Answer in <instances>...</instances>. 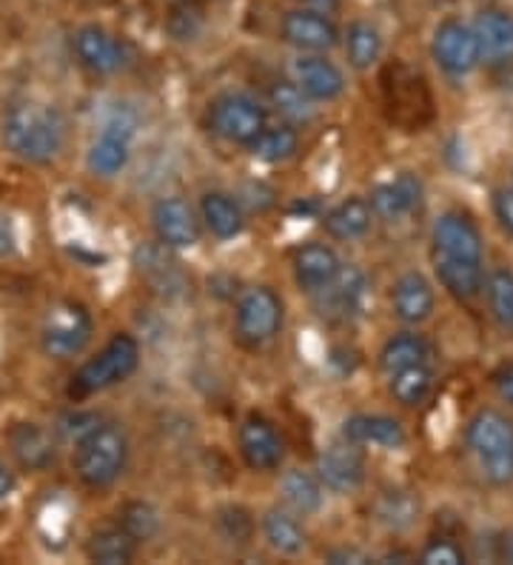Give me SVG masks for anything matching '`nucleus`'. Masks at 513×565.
I'll use <instances>...</instances> for the list:
<instances>
[{
    "mask_svg": "<svg viewBox=\"0 0 513 565\" xmlns=\"http://www.w3.org/2000/svg\"><path fill=\"white\" fill-rule=\"evenodd\" d=\"M0 138L9 154L23 163H52L66 146V120L61 109L34 100L12 104L0 124Z\"/></svg>",
    "mask_w": 513,
    "mask_h": 565,
    "instance_id": "nucleus-1",
    "label": "nucleus"
},
{
    "mask_svg": "<svg viewBox=\"0 0 513 565\" xmlns=\"http://www.w3.org/2000/svg\"><path fill=\"white\" fill-rule=\"evenodd\" d=\"M466 446L488 486H513V417L491 406L477 408L466 423Z\"/></svg>",
    "mask_w": 513,
    "mask_h": 565,
    "instance_id": "nucleus-2",
    "label": "nucleus"
},
{
    "mask_svg": "<svg viewBox=\"0 0 513 565\" xmlns=\"http://www.w3.org/2000/svg\"><path fill=\"white\" fill-rule=\"evenodd\" d=\"M129 457V431L115 420H100L75 443L72 469L86 489H109L124 477Z\"/></svg>",
    "mask_w": 513,
    "mask_h": 565,
    "instance_id": "nucleus-3",
    "label": "nucleus"
},
{
    "mask_svg": "<svg viewBox=\"0 0 513 565\" xmlns=\"http://www.w3.org/2000/svg\"><path fill=\"white\" fill-rule=\"evenodd\" d=\"M137 369H140V343L129 331H117L95 358H89L77 369L68 394L77 397V401L95 397V394L109 392V388L126 383Z\"/></svg>",
    "mask_w": 513,
    "mask_h": 565,
    "instance_id": "nucleus-4",
    "label": "nucleus"
},
{
    "mask_svg": "<svg viewBox=\"0 0 513 565\" xmlns=\"http://www.w3.org/2000/svg\"><path fill=\"white\" fill-rule=\"evenodd\" d=\"M286 303L282 297L266 286H246L234 300V334L246 349H263L282 331Z\"/></svg>",
    "mask_w": 513,
    "mask_h": 565,
    "instance_id": "nucleus-5",
    "label": "nucleus"
},
{
    "mask_svg": "<svg viewBox=\"0 0 513 565\" xmlns=\"http://www.w3.org/2000/svg\"><path fill=\"white\" fill-rule=\"evenodd\" d=\"M205 124L214 138L232 146H248L268 126V106L252 92H220L209 100Z\"/></svg>",
    "mask_w": 513,
    "mask_h": 565,
    "instance_id": "nucleus-6",
    "label": "nucleus"
},
{
    "mask_svg": "<svg viewBox=\"0 0 513 565\" xmlns=\"http://www.w3.org/2000/svg\"><path fill=\"white\" fill-rule=\"evenodd\" d=\"M95 334L89 309L75 300H61L46 311L41 329V349L52 360H75L86 352Z\"/></svg>",
    "mask_w": 513,
    "mask_h": 565,
    "instance_id": "nucleus-7",
    "label": "nucleus"
},
{
    "mask_svg": "<svg viewBox=\"0 0 513 565\" xmlns=\"http://www.w3.org/2000/svg\"><path fill=\"white\" fill-rule=\"evenodd\" d=\"M385 106L391 109V120L408 129H419L434 118V100L428 92V83L423 75L410 72L408 66H391L383 77Z\"/></svg>",
    "mask_w": 513,
    "mask_h": 565,
    "instance_id": "nucleus-8",
    "label": "nucleus"
},
{
    "mask_svg": "<svg viewBox=\"0 0 513 565\" xmlns=\"http://www.w3.org/2000/svg\"><path fill=\"white\" fill-rule=\"evenodd\" d=\"M151 232L154 241L163 243L171 252H185L203 241L205 228L200 212L180 194H165L151 206Z\"/></svg>",
    "mask_w": 513,
    "mask_h": 565,
    "instance_id": "nucleus-9",
    "label": "nucleus"
},
{
    "mask_svg": "<svg viewBox=\"0 0 513 565\" xmlns=\"http://www.w3.org/2000/svg\"><path fill=\"white\" fill-rule=\"evenodd\" d=\"M431 55L448 77L471 75L482 63L477 32H473V26L459 21V18H448V21H442L434 29Z\"/></svg>",
    "mask_w": 513,
    "mask_h": 565,
    "instance_id": "nucleus-10",
    "label": "nucleus"
},
{
    "mask_svg": "<svg viewBox=\"0 0 513 565\" xmlns=\"http://www.w3.org/2000/svg\"><path fill=\"white\" fill-rule=\"evenodd\" d=\"M237 451L248 469L257 475L277 471L286 462V440L268 417L248 414L237 428Z\"/></svg>",
    "mask_w": 513,
    "mask_h": 565,
    "instance_id": "nucleus-11",
    "label": "nucleus"
},
{
    "mask_svg": "<svg viewBox=\"0 0 513 565\" xmlns=\"http://www.w3.org/2000/svg\"><path fill=\"white\" fill-rule=\"evenodd\" d=\"M371 212L376 221L388 223H405L408 217L423 212L425 206V183L419 174L399 172L397 178L376 183L368 194Z\"/></svg>",
    "mask_w": 513,
    "mask_h": 565,
    "instance_id": "nucleus-12",
    "label": "nucleus"
},
{
    "mask_svg": "<svg viewBox=\"0 0 513 565\" xmlns=\"http://www.w3.org/2000/svg\"><path fill=\"white\" fill-rule=\"evenodd\" d=\"M75 57L83 70L97 77H111L129 66V49L109 29L103 26H83L75 32Z\"/></svg>",
    "mask_w": 513,
    "mask_h": 565,
    "instance_id": "nucleus-13",
    "label": "nucleus"
},
{
    "mask_svg": "<svg viewBox=\"0 0 513 565\" xmlns=\"http://www.w3.org/2000/svg\"><path fill=\"white\" fill-rule=\"evenodd\" d=\"M434 255L459 257V260H485V237L466 212H442L431 226Z\"/></svg>",
    "mask_w": 513,
    "mask_h": 565,
    "instance_id": "nucleus-14",
    "label": "nucleus"
},
{
    "mask_svg": "<svg viewBox=\"0 0 513 565\" xmlns=\"http://www.w3.org/2000/svg\"><path fill=\"white\" fill-rule=\"evenodd\" d=\"M317 477L325 491L334 494H354L365 483V457L363 448L349 440H336L317 455Z\"/></svg>",
    "mask_w": 513,
    "mask_h": 565,
    "instance_id": "nucleus-15",
    "label": "nucleus"
},
{
    "mask_svg": "<svg viewBox=\"0 0 513 565\" xmlns=\"http://www.w3.org/2000/svg\"><path fill=\"white\" fill-rule=\"evenodd\" d=\"M291 81L306 92L311 104H334L345 95V75L322 52H300L291 61Z\"/></svg>",
    "mask_w": 513,
    "mask_h": 565,
    "instance_id": "nucleus-16",
    "label": "nucleus"
},
{
    "mask_svg": "<svg viewBox=\"0 0 513 565\" xmlns=\"http://www.w3.org/2000/svg\"><path fill=\"white\" fill-rule=\"evenodd\" d=\"M280 38L297 52H322L325 55L340 43V29L331 21L329 12L300 7L282 14Z\"/></svg>",
    "mask_w": 513,
    "mask_h": 565,
    "instance_id": "nucleus-17",
    "label": "nucleus"
},
{
    "mask_svg": "<svg viewBox=\"0 0 513 565\" xmlns=\"http://www.w3.org/2000/svg\"><path fill=\"white\" fill-rule=\"evenodd\" d=\"M340 269L342 260L331 243H302L291 255V275H295L297 289L308 297H317L320 291L329 289L334 277L340 275Z\"/></svg>",
    "mask_w": 513,
    "mask_h": 565,
    "instance_id": "nucleus-18",
    "label": "nucleus"
},
{
    "mask_svg": "<svg viewBox=\"0 0 513 565\" xmlns=\"http://www.w3.org/2000/svg\"><path fill=\"white\" fill-rule=\"evenodd\" d=\"M437 309V291L434 282L423 271L410 269L394 280L391 286V311L394 318L405 326H423L425 320L434 318Z\"/></svg>",
    "mask_w": 513,
    "mask_h": 565,
    "instance_id": "nucleus-19",
    "label": "nucleus"
},
{
    "mask_svg": "<svg viewBox=\"0 0 513 565\" xmlns=\"http://www.w3.org/2000/svg\"><path fill=\"white\" fill-rule=\"evenodd\" d=\"M342 440L354 443L360 448H383V451H399L408 443V431L403 423L391 414H351L342 420Z\"/></svg>",
    "mask_w": 513,
    "mask_h": 565,
    "instance_id": "nucleus-20",
    "label": "nucleus"
},
{
    "mask_svg": "<svg viewBox=\"0 0 513 565\" xmlns=\"http://www.w3.org/2000/svg\"><path fill=\"white\" fill-rule=\"evenodd\" d=\"M203 228L214 241L228 243L246 232V209L237 201V194L223 189H205L197 203Z\"/></svg>",
    "mask_w": 513,
    "mask_h": 565,
    "instance_id": "nucleus-21",
    "label": "nucleus"
},
{
    "mask_svg": "<svg viewBox=\"0 0 513 565\" xmlns=\"http://www.w3.org/2000/svg\"><path fill=\"white\" fill-rule=\"evenodd\" d=\"M169 252L171 248H165L158 241L149 243V246H140L135 252V266L151 289L160 291L163 297H178L189 289V282H185L180 263L171 260Z\"/></svg>",
    "mask_w": 513,
    "mask_h": 565,
    "instance_id": "nucleus-22",
    "label": "nucleus"
},
{
    "mask_svg": "<svg viewBox=\"0 0 513 565\" xmlns=\"http://www.w3.org/2000/svg\"><path fill=\"white\" fill-rule=\"evenodd\" d=\"M431 266L437 275L439 286L451 297H457L459 303H473L477 297L485 291V266L473 260H459V257L448 255H434L431 252Z\"/></svg>",
    "mask_w": 513,
    "mask_h": 565,
    "instance_id": "nucleus-23",
    "label": "nucleus"
},
{
    "mask_svg": "<svg viewBox=\"0 0 513 565\" xmlns=\"http://www.w3.org/2000/svg\"><path fill=\"white\" fill-rule=\"evenodd\" d=\"M374 212H371L368 198H360V194H349V198H342L340 203L329 209V212L322 214V228H325V235L331 241L340 243H354L363 241L365 235L374 226Z\"/></svg>",
    "mask_w": 513,
    "mask_h": 565,
    "instance_id": "nucleus-24",
    "label": "nucleus"
},
{
    "mask_svg": "<svg viewBox=\"0 0 513 565\" xmlns=\"http://www.w3.org/2000/svg\"><path fill=\"white\" fill-rule=\"evenodd\" d=\"M260 537L274 554L300 557L308 548V531L300 523V514L288 511L286 505H271L260 518Z\"/></svg>",
    "mask_w": 513,
    "mask_h": 565,
    "instance_id": "nucleus-25",
    "label": "nucleus"
},
{
    "mask_svg": "<svg viewBox=\"0 0 513 565\" xmlns=\"http://www.w3.org/2000/svg\"><path fill=\"white\" fill-rule=\"evenodd\" d=\"M14 460L29 471H46L57 460V443L38 423H14L7 435Z\"/></svg>",
    "mask_w": 513,
    "mask_h": 565,
    "instance_id": "nucleus-26",
    "label": "nucleus"
},
{
    "mask_svg": "<svg viewBox=\"0 0 513 565\" xmlns=\"http://www.w3.org/2000/svg\"><path fill=\"white\" fill-rule=\"evenodd\" d=\"M320 295H329V309L331 315H340V318H360L365 309H368L371 300V282L356 263H342L340 275L334 277L329 289L320 291Z\"/></svg>",
    "mask_w": 513,
    "mask_h": 565,
    "instance_id": "nucleus-27",
    "label": "nucleus"
},
{
    "mask_svg": "<svg viewBox=\"0 0 513 565\" xmlns=\"http://www.w3.org/2000/svg\"><path fill=\"white\" fill-rule=\"evenodd\" d=\"M277 491H280V503L300 518H314L325 505V486L317 477V471L286 469Z\"/></svg>",
    "mask_w": 513,
    "mask_h": 565,
    "instance_id": "nucleus-28",
    "label": "nucleus"
},
{
    "mask_svg": "<svg viewBox=\"0 0 513 565\" xmlns=\"http://www.w3.org/2000/svg\"><path fill=\"white\" fill-rule=\"evenodd\" d=\"M479 52L485 63H507L513 61V14L505 9H485L479 12L477 23Z\"/></svg>",
    "mask_w": 513,
    "mask_h": 565,
    "instance_id": "nucleus-29",
    "label": "nucleus"
},
{
    "mask_svg": "<svg viewBox=\"0 0 513 565\" xmlns=\"http://www.w3.org/2000/svg\"><path fill=\"white\" fill-rule=\"evenodd\" d=\"M434 360V345L428 343L425 334L419 331H399V334H391L383 343L380 354H376V363H380V372L388 377L394 372H403L410 365H423Z\"/></svg>",
    "mask_w": 513,
    "mask_h": 565,
    "instance_id": "nucleus-30",
    "label": "nucleus"
},
{
    "mask_svg": "<svg viewBox=\"0 0 513 565\" xmlns=\"http://www.w3.org/2000/svg\"><path fill=\"white\" fill-rule=\"evenodd\" d=\"M131 160V140L117 135V131L100 129L95 140H92L89 152H86V166L89 172L100 180H111L120 172H126V166Z\"/></svg>",
    "mask_w": 513,
    "mask_h": 565,
    "instance_id": "nucleus-31",
    "label": "nucleus"
},
{
    "mask_svg": "<svg viewBox=\"0 0 513 565\" xmlns=\"http://www.w3.org/2000/svg\"><path fill=\"white\" fill-rule=\"evenodd\" d=\"M246 149L260 163H286L300 152V129L286 124V120H277V124H268Z\"/></svg>",
    "mask_w": 513,
    "mask_h": 565,
    "instance_id": "nucleus-32",
    "label": "nucleus"
},
{
    "mask_svg": "<svg viewBox=\"0 0 513 565\" xmlns=\"http://www.w3.org/2000/svg\"><path fill=\"white\" fill-rule=\"evenodd\" d=\"M371 518H374V523H380L388 531H405L417 523L419 500L414 497V491L385 489L371 503Z\"/></svg>",
    "mask_w": 513,
    "mask_h": 565,
    "instance_id": "nucleus-33",
    "label": "nucleus"
},
{
    "mask_svg": "<svg viewBox=\"0 0 513 565\" xmlns=\"http://www.w3.org/2000/svg\"><path fill=\"white\" fill-rule=\"evenodd\" d=\"M266 97L274 115L280 120H286V124L297 126V129L311 124V118H314V104L308 100L306 92H302L291 77H288V81H274L271 86H268Z\"/></svg>",
    "mask_w": 513,
    "mask_h": 565,
    "instance_id": "nucleus-34",
    "label": "nucleus"
},
{
    "mask_svg": "<svg viewBox=\"0 0 513 565\" xmlns=\"http://www.w3.org/2000/svg\"><path fill=\"white\" fill-rule=\"evenodd\" d=\"M488 303V315L502 331L513 334V269L507 263L493 266L485 275V291H482Z\"/></svg>",
    "mask_w": 513,
    "mask_h": 565,
    "instance_id": "nucleus-35",
    "label": "nucleus"
},
{
    "mask_svg": "<svg viewBox=\"0 0 513 565\" xmlns=\"http://www.w3.org/2000/svg\"><path fill=\"white\" fill-rule=\"evenodd\" d=\"M342 46H345V57L356 72H368L383 57V35L371 21L349 23L345 35H342Z\"/></svg>",
    "mask_w": 513,
    "mask_h": 565,
    "instance_id": "nucleus-36",
    "label": "nucleus"
},
{
    "mask_svg": "<svg viewBox=\"0 0 513 565\" xmlns=\"http://www.w3.org/2000/svg\"><path fill=\"white\" fill-rule=\"evenodd\" d=\"M434 392V369L431 363L410 365L403 372L388 374V394L403 408H419Z\"/></svg>",
    "mask_w": 513,
    "mask_h": 565,
    "instance_id": "nucleus-37",
    "label": "nucleus"
},
{
    "mask_svg": "<svg viewBox=\"0 0 513 565\" xmlns=\"http://www.w3.org/2000/svg\"><path fill=\"white\" fill-rule=\"evenodd\" d=\"M137 548L140 545L115 523L92 534L89 543H86V557L100 565H129L137 557Z\"/></svg>",
    "mask_w": 513,
    "mask_h": 565,
    "instance_id": "nucleus-38",
    "label": "nucleus"
},
{
    "mask_svg": "<svg viewBox=\"0 0 513 565\" xmlns=\"http://www.w3.org/2000/svg\"><path fill=\"white\" fill-rule=\"evenodd\" d=\"M117 525L135 540L137 545H146L163 531V514L149 500H129L117 511Z\"/></svg>",
    "mask_w": 513,
    "mask_h": 565,
    "instance_id": "nucleus-39",
    "label": "nucleus"
},
{
    "mask_svg": "<svg viewBox=\"0 0 513 565\" xmlns=\"http://www.w3.org/2000/svg\"><path fill=\"white\" fill-rule=\"evenodd\" d=\"M254 529H257V523L243 505H226V509L217 511V531L226 543L246 545L254 537Z\"/></svg>",
    "mask_w": 513,
    "mask_h": 565,
    "instance_id": "nucleus-40",
    "label": "nucleus"
},
{
    "mask_svg": "<svg viewBox=\"0 0 513 565\" xmlns=\"http://www.w3.org/2000/svg\"><path fill=\"white\" fill-rule=\"evenodd\" d=\"M419 563L425 565H462L468 563L466 548L457 543L448 534H439V537H431L428 543L423 545V552H419Z\"/></svg>",
    "mask_w": 513,
    "mask_h": 565,
    "instance_id": "nucleus-41",
    "label": "nucleus"
},
{
    "mask_svg": "<svg viewBox=\"0 0 513 565\" xmlns=\"http://www.w3.org/2000/svg\"><path fill=\"white\" fill-rule=\"evenodd\" d=\"M103 129L117 131V135H124V138L135 140L137 129H140V115H137L135 106L117 104V106H111L109 115H106V120H103Z\"/></svg>",
    "mask_w": 513,
    "mask_h": 565,
    "instance_id": "nucleus-42",
    "label": "nucleus"
},
{
    "mask_svg": "<svg viewBox=\"0 0 513 565\" xmlns=\"http://www.w3.org/2000/svg\"><path fill=\"white\" fill-rule=\"evenodd\" d=\"M491 209H493V217L500 223V228L505 235L513 237V186H500L493 189L491 194Z\"/></svg>",
    "mask_w": 513,
    "mask_h": 565,
    "instance_id": "nucleus-43",
    "label": "nucleus"
},
{
    "mask_svg": "<svg viewBox=\"0 0 513 565\" xmlns=\"http://www.w3.org/2000/svg\"><path fill=\"white\" fill-rule=\"evenodd\" d=\"M97 423H100L97 414H68V417H63L61 420V431L72 440V446H75L83 435H89Z\"/></svg>",
    "mask_w": 513,
    "mask_h": 565,
    "instance_id": "nucleus-44",
    "label": "nucleus"
},
{
    "mask_svg": "<svg viewBox=\"0 0 513 565\" xmlns=\"http://www.w3.org/2000/svg\"><path fill=\"white\" fill-rule=\"evenodd\" d=\"M491 386L502 403L513 406V363L496 365L491 372Z\"/></svg>",
    "mask_w": 513,
    "mask_h": 565,
    "instance_id": "nucleus-45",
    "label": "nucleus"
},
{
    "mask_svg": "<svg viewBox=\"0 0 513 565\" xmlns=\"http://www.w3.org/2000/svg\"><path fill=\"white\" fill-rule=\"evenodd\" d=\"M14 252V232L7 214H0V257Z\"/></svg>",
    "mask_w": 513,
    "mask_h": 565,
    "instance_id": "nucleus-46",
    "label": "nucleus"
},
{
    "mask_svg": "<svg viewBox=\"0 0 513 565\" xmlns=\"http://www.w3.org/2000/svg\"><path fill=\"white\" fill-rule=\"evenodd\" d=\"M325 559L329 563H368V557L363 552H356V548H336Z\"/></svg>",
    "mask_w": 513,
    "mask_h": 565,
    "instance_id": "nucleus-47",
    "label": "nucleus"
},
{
    "mask_svg": "<svg viewBox=\"0 0 513 565\" xmlns=\"http://www.w3.org/2000/svg\"><path fill=\"white\" fill-rule=\"evenodd\" d=\"M14 475L7 469V462L0 460V500H7V497L14 494Z\"/></svg>",
    "mask_w": 513,
    "mask_h": 565,
    "instance_id": "nucleus-48",
    "label": "nucleus"
},
{
    "mask_svg": "<svg viewBox=\"0 0 513 565\" xmlns=\"http://www.w3.org/2000/svg\"><path fill=\"white\" fill-rule=\"evenodd\" d=\"M300 7L317 9V12H334L340 7V0H300Z\"/></svg>",
    "mask_w": 513,
    "mask_h": 565,
    "instance_id": "nucleus-49",
    "label": "nucleus"
},
{
    "mask_svg": "<svg viewBox=\"0 0 513 565\" xmlns=\"http://www.w3.org/2000/svg\"><path fill=\"white\" fill-rule=\"evenodd\" d=\"M505 559L507 563H513V531L505 537Z\"/></svg>",
    "mask_w": 513,
    "mask_h": 565,
    "instance_id": "nucleus-50",
    "label": "nucleus"
}]
</instances>
